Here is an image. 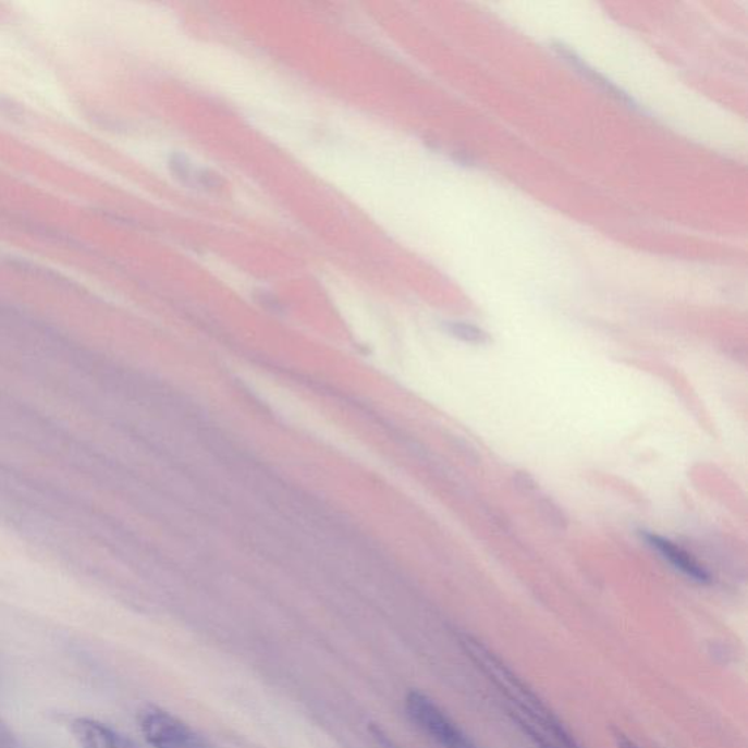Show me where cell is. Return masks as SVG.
<instances>
[{"mask_svg": "<svg viewBox=\"0 0 748 748\" xmlns=\"http://www.w3.org/2000/svg\"><path fill=\"white\" fill-rule=\"evenodd\" d=\"M72 734L81 748H140L134 739L88 718L72 722Z\"/></svg>", "mask_w": 748, "mask_h": 748, "instance_id": "3", "label": "cell"}, {"mask_svg": "<svg viewBox=\"0 0 748 748\" xmlns=\"http://www.w3.org/2000/svg\"><path fill=\"white\" fill-rule=\"evenodd\" d=\"M405 709L409 720L440 748H480L422 691H409L405 698Z\"/></svg>", "mask_w": 748, "mask_h": 748, "instance_id": "1", "label": "cell"}, {"mask_svg": "<svg viewBox=\"0 0 748 748\" xmlns=\"http://www.w3.org/2000/svg\"><path fill=\"white\" fill-rule=\"evenodd\" d=\"M645 540H647L648 544L651 545L653 550H657L662 557L669 560V562L673 564L677 571L688 576V578L694 579L699 584L711 583V575H709L707 568L700 566V564L696 562L694 557H691V554H688L687 551L679 549V547L675 545L674 542L665 540V538L660 536H655V534H645Z\"/></svg>", "mask_w": 748, "mask_h": 748, "instance_id": "4", "label": "cell"}, {"mask_svg": "<svg viewBox=\"0 0 748 748\" xmlns=\"http://www.w3.org/2000/svg\"><path fill=\"white\" fill-rule=\"evenodd\" d=\"M370 733L373 735V738L376 741H378L379 746H382L383 748H402L397 746L395 741L387 733H384L383 728H380L379 725H371L370 726Z\"/></svg>", "mask_w": 748, "mask_h": 748, "instance_id": "7", "label": "cell"}, {"mask_svg": "<svg viewBox=\"0 0 748 748\" xmlns=\"http://www.w3.org/2000/svg\"><path fill=\"white\" fill-rule=\"evenodd\" d=\"M449 331H451L452 335L459 338V340L474 342V344H482V342L489 340L485 331L468 323H451L449 324Z\"/></svg>", "mask_w": 748, "mask_h": 748, "instance_id": "5", "label": "cell"}, {"mask_svg": "<svg viewBox=\"0 0 748 748\" xmlns=\"http://www.w3.org/2000/svg\"><path fill=\"white\" fill-rule=\"evenodd\" d=\"M140 731L154 748H209L189 725L160 708H147L139 718Z\"/></svg>", "mask_w": 748, "mask_h": 748, "instance_id": "2", "label": "cell"}, {"mask_svg": "<svg viewBox=\"0 0 748 748\" xmlns=\"http://www.w3.org/2000/svg\"><path fill=\"white\" fill-rule=\"evenodd\" d=\"M0 748H20L19 739L2 718H0Z\"/></svg>", "mask_w": 748, "mask_h": 748, "instance_id": "6", "label": "cell"}, {"mask_svg": "<svg viewBox=\"0 0 748 748\" xmlns=\"http://www.w3.org/2000/svg\"><path fill=\"white\" fill-rule=\"evenodd\" d=\"M615 746L617 748H640L638 744L633 741L628 735L624 734L623 731L614 729Z\"/></svg>", "mask_w": 748, "mask_h": 748, "instance_id": "8", "label": "cell"}]
</instances>
